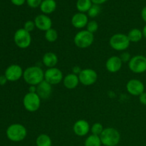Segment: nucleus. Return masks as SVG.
I'll return each mask as SVG.
<instances>
[{"instance_id": "obj_7", "label": "nucleus", "mask_w": 146, "mask_h": 146, "mask_svg": "<svg viewBox=\"0 0 146 146\" xmlns=\"http://www.w3.org/2000/svg\"><path fill=\"white\" fill-rule=\"evenodd\" d=\"M14 41L17 47L21 49H25L29 47L31 44V34L24 28L19 29L14 33Z\"/></svg>"}, {"instance_id": "obj_11", "label": "nucleus", "mask_w": 146, "mask_h": 146, "mask_svg": "<svg viewBox=\"0 0 146 146\" xmlns=\"http://www.w3.org/2000/svg\"><path fill=\"white\" fill-rule=\"evenodd\" d=\"M23 74L24 71L18 64H11L9 66L4 72V76L7 77L8 81L11 82L19 81L21 77H23Z\"/></svg>"}, {"instance_id": "obj_40", "label": "nucleus", "mask_w": 146, "mask_h": 146, "mask_svg": "<svg viewBox=\"0 0 146 146\" xmlns=\"http://www.w3.org/2000/svg\"><path fill=\"white\" fill-rule=\"evenodd\" d=\"M115 146H118V145H115Z\"/></svg>"}, {"instance_id": "obj_15", "label": "nucleus", "mask_w": 146, "mask_h": 146, "mask_svg": "<svg viewBox=\"0 0 146 146\" xmlns=\"http://www.w3.org/2000/svg\"><path fill=\"white\" fill-rule=\"evenodd\" d=\"M88 21V17L85 13H76L71 18V24L77 29H82L86 27Z\"/></svg>"}, {"instance_id": "obj_16", "label": "nucleus", "mask_w": 146, "mask_h": 146, "mask_svg": "<svg viewBox=\"0 0 146 146\" xmlns=\"http://www.w3.org/2000/svg\"><path fill=\"white\" fill-rule=\"evenodd\" d=\"M123 62L119 56H112L109 57L106 62V68L110 73H116L121 69Z\"/></svg>"}, {"instance_id": "obj_10", "label": "nucleus", "mask_w": 146, "mask_h": 146, "mask_svg": "<svg viewBox=\"0 0 146 146\" xmlns=\"http://www.w3.org/2000/svg\"><path fill=\"white\" fill-rule=\"evenodd\" d=\"M80 84L85 86H89L95 84L98 79L96 71L91 68H84L78 75Z\"/></svg>"}, {"instance_id": "obj_36", "label": "nucleus", "mask_w": 146, "mask_h": 146, "mask_svg": "<svg viewBox=\"0 0 146 146\" xmlns=\"http://www.w3.org/2000/svg\"><path fill=\"white\" fill-rule=\"evenodd\" d=\"M141 18L146 23V6L143 8L141 11Z\"/></svg>"}, {"instance_id": "obj_31", "label": "nucleus", "mask_w": 146, "mask_h": 146, "mask_svg": "<svg viewBox=\"0 0 146 146\" xmlns=\"http://www.w3.org/2000/svg\"><path fill=\"white\" fill-rule=\"evenodd\" d=\"M119 57L121 59V61H122L123 63H128V64L130 61V60L131 59V58H132L131 56V54H130L129 52H128V51H123Z\"/></svg>"}, {"instance_id": "obj_1", "label": "nucleus", "mask_w": 146, "mask_h": 146, "mask_svg": "<svg viewBox=\"0 0 146 146\" xmlns=\"http://www.w3.org/2000/svg\"><path fill=\"white\" fill-rule=\"evenodd\" d=\"M23 78L29 86H37L44 81V71L38 66H31L24 71Z\"/></svg>"}, {"instance_id": "obj_37", "label": "nucleus", "mask_w": 146, "mask_h": 146, "mask_svg": "<svg viewBox=\"0 0 146 146\" xmlns=\"http://www.w3.org/2000/svg\"><path fill=\"white\" fill-rule=\"evenodd\" d=\"M108 0H91L94 4H97V5H101V4L106 3Z\"/></svg>"}, {"instance_id": "obj_3", "label": "nucleus", "mask_w": 146, "mask_h": 146, "mask_svg": "<svg viewBox=\"0 0 146 146\" xmlns=\"http://www.w3.org/2000/svg\"><path fill=\"white\" fill-rule=\"evenodd\" d=\"M100 138L104 146L118 145L121 141V134L115 128H106L100 135Z\"/></svg>"}, {"instance_id": "obj_35", "label": "nucleus", "mask_w": 146, "mask_h": 146, "mask_svg": "<svg viewBox=\"0 0 146 146\" xmlns=\"http://www.w3.org/2000/svg\"><path fill=\"white\" fill-rule=\"evenodd\" d=\"M7 81H8V80H7V77H6L5 76H0V86H4L7 84Z\"/></svg>"}, {"instance_id": "obj_20", "label": "nucleus", "mask_w": 146, "mask_h": 146, "mask_svg": "<svg viewBox=\"0 0 146 146\" xmlns=\"http://www.w3.org/2000/svg\"><path fill=\"white\" fill-rule=\"evenodd\" d=\"M56 2L55 0H43L39 8L44 14H52L56 9Z\"/></svg>"}, {"instance_id": "obj_18", "label": "nucleus", "mask_w": 146, "mask_h": 146, "mask_svg": "<svg viewBox=\"0 0 146 146\" xmlns=\"http://www.w3.org/2000/svg\"><path fill=\"white\" fill-rule=\"evenodd\" d=\"M79 84L80 81L78 76L73 74V73L67 74L64 77V79H63V84L67 89H74L78 86Z\"/></svg>"}, {"instance_id": "obj_2", "label": "nucleus", "mask_w": 146, "mask_h": 146, "mask_svg": "<svg viewBox=\"0 0 146 146\" xmlns=\"http://www.w3.org/2000/svg\"><path fill=\"white\" fill-rule=\"evenodd\" d=\"M6 135L8 139L12 142H21L27 137V130L22 124L14 123L7 128Z\"/></svg>"}, {"instance_id": "obj_13", "label": "nucleus", "mask_w": 146, "mask_h": 146, "mask_svg": "<svg viewBox=\"0 0 146 146\" xmlns=\"http://www.w3.org/2000/svg\"><path fill=\"white\" fill-rule=\"evenodd\" d=\"M34 21L35 23L36 28L41 31H46L47 30L52 28V20L46 14H38L35 17Z\"/></svg>"}, {"instance_id": "obj_27", "label": "nucleus", "mask_w": 146, "mask_h": 146, "mask_svg": "<svg viewBox=\"0 0 146 146\" xmlns=\"http://www.w3.org/2000/svg\"><path fill=\"white\" fill-rule=\"evenodd\" d=\"M104 130V128L101 123H95L91 127V134L95 135H98V136H100V135L102 133Z\"/></svg>"}, {"instance_id": "obj_17", "label": "nucleus", "mask_w": 146, "mask_h": 146, "mask_svg": "<svg viewBox=\"0 0 146 146\" xmlns=\"http://www.w3.org/2000/svg\"><path fill=\"white\" fill-rule=\"evenodd\" d=\"M36 94L41 99H47L52 94V85L44 80L36 86Z\"/></svg>"}, {"instance_id": "obj_14", "label": "nucleus", "mask_w": 146, "mask_h": 146, "mask_svg": "<svg viewBox=\"0 0 146 146\" xmlns=\"http://www.w3.org/2000/svg\"><path fill=\"white\" fill-rule=\"evenodd\" d=\"M73 131L77 136L84 137L88 135L91 131V126L88 121L84 119H80L76 121L73 125Z\"/></svg>"}, {"instance_id": "obj_39", "label": "nucleus", "mask_w": 146, "mask_h": 146, "mask_svg": "<svg viewBox=\"0 0 146 146\" xmlns=\"http://www.w3.org/2000/svg\"><path fill=\"white\" fill-rule=\"evenodd\" d=\"M142 32H143V37L146 38V24L144 26L143 28Z\"/></svg>"}, {"instance_id": "obj_4", "label": "nucleus", "mask_w": 146, "mask_h": 146, "mask_svg": "<svg viewBox=\"0 0 146 146\" xmlns=\"http://www.w3.org/2000/svg\"><path fill=\"white\" fill-rule=\"evenodd\" d=\"M109 44L115 51H125L130 46L131 41L128 39L127 35L122 33H117L110 38Z\"/></svg>"}, {"instance_id": "obj_26", "label": "nucleus", "mask_w": 146, "mask_h": 146, "mask_svg": "<svg viewBox=\"0 0 146 146\" xmlns=\"http://www.w3.org/2000/svg\"><path fill=\"white\" fill-rule=\"evenodd\" d=\"M100 12H101V7L100 5H97V4H94L91 6L90 9L87 12V15L88 17L91 18H96L99 15Z\"/></svg>"}, {"instance_id": "obj_22", "label": "nucleus", "mask_w": 146, "mask_h": 146, "mask_svg": "<svg viewBox=\"0 0 146 146\" xmlns=\"http://www.w3.org/2000/svg\"><path fill=\"white\" fill-rule=\"evenodd\" d=\"M92 5L93 3L91 0H77L76 1V9L78 12L86 14L88 12Z\"/></svg>"}, {"instance_id": "obj_34", "label": "nucleus", "mask_w": 146, "mask_h": 146, "mask_svg": "<svg viewBox=\"0 0 146 146\" xmlns=\"http://www.w3.org/2000/svg\"><path fill=\"white\" fill-rule=\"evenodd\" d=\"M81 71H82V69H81V67L78 66H75L73 67L72 68V73L73 74H76V75H79L80 73L81 72Z\"/></svg>"}, {"instance_id": "obj_32", "label": "nucleus", "mask_w": 146, "mask_h": 146, "mask_svg": "<svg viewBox=\"0 0 146 146\" xmlns=\"http://www.w3.org/2000/svg\"><path fill=\"white\" fill-rule=\"evenodd\" d=\"M139 101L141 104L146 106V92H143L139 96Z\"/></svg>"}, {"instance_id": "obj_25", "label": "nucleus", "mask_w": 146, "mask_h": 146, "mask_svg": "<svg viewBox=\"0 0 146 146\" xmlns=\"http://www.w3.org/2000/svg\"><path fill=\"white\" fill-rule=\"evenodd\" d=\"M44 37H45V39L48 42H55L57 38H58V32L56 29L51 28L50 29L47 30L46 31H45Z\"/></svg>"}, {"instance_id": "obj_5", "label": "nucleus", "mask_w": 146, "mask_h": 146, "mask_svg": "<svg viewBox=\"0 0 146 146\" xmlns=\"http://www.w3.org/2000/svg\"><path fill=\"white\" fill-rule=\"evenodd\" d=\"M94 41V34L86 30H81L76 34L74 42L80 48H86L91 46Z\"/></svg>"}, {"instance_id": "obj_6", "label": "nucleus", "mask_w": 146, "mask_h": 146, "mask_svg": "<svg viewBox=\"0 0 146 146\" xmlns=\"http://www.w3.org/2000/svg\"><path fill=\"white\" fill-rule=\"evenodd\" d=\"M41 100L36 93L28 92L23 98V106L29 112H36L41 106Z\"/></svg>"}, {"instance_id": "obj_30", "label": "nucleus", "mask_w": 146, "mask_h": 146, "mask_svg": "<svg viewBox=\"0 0 146 146\" xmlns=\"http://www.w3.org/2000/svg\"><path fill=\"white\" fill-rule=\"evenodd\" d=\"M42 1L43 0H27L26 2L29 7L36 9L40 7Z\"/></svg>"}, {"instance_id": "obj_8", "label": "nucleus", "mask_w": 146, "mask_h": 146, "mask_svg": "<svg viewBox=\"0 0 146 146\" xmlns=\"http://www.w3.org/2000/svg\"><path fill=\"white\" fill-rule=\"evenodd\" d=\"M128 68L134 74H143L146 71V56L136 55L132 56L128 62Z\"/></svg>"}, {"instance_id": "obj_12", "label": "nucleus", "mask_w": 146, "mask_h": 146, "mask_svg": "<svg viewBox=\"0 0 146 146\" xmlns=\"http://www.w3.org/2000/svg\"><path fill=\"white\" fill-rule=\"evenodd\" d=\"M126 90L131 95L133 96H139L141 94L145 92V86L139 79L133 78L129 80L127 83Z\"/></svg>"}, {"instance_id": "obj_9", "label": "nucleus", "mask_w": 146, "mask_h": 146, "mask_svg": "<svg viewBox=\"0 0 146 146\" xmlns=\"http://www.w3.org/2000/svg\"><path fill=\"white\" fill-rule=\"evenodd\" d=\"M64 79L63 72L56 67L47 68L44 71V80L51 85H57Z\"/></svg>"}, {"instance_id": "obj_33", "label": "nucleus", "mask_w": 146, "mask_h": 146, "mask_svg": "<svg viewBox=\"0 0 146 146\" xmlns=\"http://www.w3.org/2000/svg\"><path fill=\"white\" fill-rule=\"evenodd\" d=\"M26 1H27V0H11V2L14 5L17 6V7L22 6Z\"/></svg>"}, {"instance_id": "obj_38", "label": "nucleus", "mask_w": 146, "mask_h": 146, "mask_svg": "<svg viewBox=\"0 0 146 146\" xmlns=\"http://www.w3.org/2000/svg\"><path fill=\"white\" fill-rule=\"evenodd\" d=\"M29 92L36 93V86H29Z\"/></svg>"}, {"instance_id": "obj_24", "label": "nucleus", "mask_w": 146, "mask_h": 146, "mask_svg": "<svg viewBox=\"0 0 146 146\" xmlns=\"http://www.w3.org/2000/svg\"><path fill=\"white\" fill-rule=\"evenodd\" d=\"M102 143H101V138L98 135H95L91 134L88 135L85 140L84 142V146H101Z\"/></svg>"}, {"instance_id": "obj_29", "label": "nucleus", "mask_w": 146, "mask_h": 146, "mask_svg": "<svg viewBox=\"0 0 146 146\" xmlns=\"http://www.w3.org/2000/svg\"><path fill=\"white\" fill-rule=\"evenodd\" d=\"M35 28V23H34V21H32V20H28V21H26L24 24V29L26 31H27L29 33H31V31H34Z\"/></svg>"}, {"instance_id": "obj_23", "label": "nucleus", "mask_w": 146, "mask_h": 146, "mask_svg": "<svg viewBox=\"0 0 146 146\" xmlns=\"http://www.w3.org/2000/svg\"><path fill=\"white\" fill-rule=\"evenodd\" d=\"M36 146H51L52 141L51 137L47 134H40L36 139Z\"/></svg>"}, {"instance_id": "obj_21", "label": "nucleus", "mask_w": 146, "mask_h": 146, "mask_svg": "<svg viewBox=\"0 0 146 146\" xmlns=\"http://www.w3.org/2000/svg\"><path fill=\"white\" fill-rule=\"evenodd\" d=\"M127 36H128V39L131 42L137 43L141 41V39L143 37V32L141 29L134 28L132 29L131 31H129V32L127 34Z\"/></svg>"}, {"instance_id": "obj_28", "label": "nucleus", "mask_w": 146, "mask_h": 146, "mask_svg": "<svg viewBox=\"0 0 146 146\" xmlns=\"http://www.w3.org/2000/svg\"><path fill=\"white\" fill-rule=\"evenodd\" d=\"M86 30L89 32L94 34L95 32H96L98 29V24L96 22V21L95 20H91V21H88V24L86 26Z\"/></svg>"}, {"instance_id": "obj_19", "label": "nucleus", "mask_w": 146, "mask_h": 146, "mask_svg": "<svg viewBox=\"0 0 146 146\" xmlns=\"http://www.w3.org/2000/svg\"><path fill=\"white\" fill-rule=\"evenodd\" d=\"M58 61V56L54 52H47L43 56L42 63L48 68L56 67Z\"/></svg>"}]
</instances>
